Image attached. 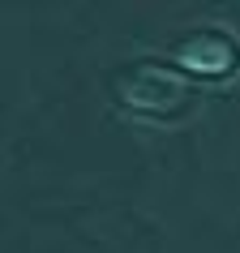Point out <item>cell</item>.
I'll return each mask as SVG.
<instances>
[{
  "instance_id": "cell-1",
  "label": "cell",
  "mask_w": 240,
  "mask_h": 253,
  "mask_svg": "<svg viewBox=\"0 0 240 253\" xmlns=\"http://www.w3.org/2000/svg\"><path fill=\"white\" fill-rule=\"evenodd\" d=\"M112 94H116L120 107L155 116V120H185L198 112V94L189 90V82L176 78L163 65H150V60H133V65L116 69Z\"/></svg>"
},
{
  "instance_id": "cell-2",
  "label": "cell",
  "mask_w": 240,
  "mask_h": 253,
  "mask_svg": "<svg viewBox=\"0 0 240 253\" xmlns=\"http://www.w3.org/2000/svg\"><path fill=\"white\" fill-rule=\"evenodd\" d=\"M172 60L189 73H201V78H232L240 69V39L219 26L189 30L172 43Z\"/></svg>"
}]
</instances>
